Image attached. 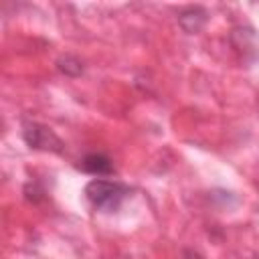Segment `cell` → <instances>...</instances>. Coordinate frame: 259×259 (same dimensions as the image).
<instances>
[{
    "mask_svg": "<svg viewBox=\"0 0 259 259\" xmlns=\"http://www.w3.org/2000/svg\"><path fill=\"white\" fill-rule=\"evenodd\" d=\"M229 38H231V45L239 53H243V57L259 59V30L251 26H239V28H233Z\"/></svg>",
    "mask_w": 259,
    "mask_h": 259,
    "instance_id": "obj_3",
    "label": "cell"
},
{
    "mask_svg": "<svg viewBox=\"0 0 259 259\" xmlns=\"http://www.w3.org/2000/svg\"><path fill=\"white\" fill-rule=\"evenodd\" d=\"M22 194H24V198L28 200V202H32V204H38L40 200H45V188L34 180H30V182H26L24 184V188H22Z\"/></svg>",
    "mask_w": 259,
    "mask_h": 259,
    "instance_id": "obj_7",
    "label": "cell"
},
{
    "mask_svg": "<svg viewBox=\"0 0 259 259\" xmlns=\"http://www.w3.org/2000/svg\"><path fill=\"white\" fill-rule=\"evenodd\" d=\"M22 140L30 150H40V152H55L61 154L63 152V140L45 123L32 121V119H24L22 121Z\"/></svg>",
    "mask_w": 259,
    "mask_h": 259,
    "instance_id": "obj_2",
    "label": "cell"
},
{
    "mask_svg": "<svg viewBox=\"0 0 259 259\" xmlns=\"http://www.w3.org/2000/svg\"><path fill=\"white\" fill-rule=\"evenodd\" d=\"M83 194H85L87 202L93 208L105 210V212H113L132 194V188L127 184H123V182H117V180L93 178V180H89L85 184Z\"/></svg>",
    "mask_w": 259,
    "mask_h": 259,
    "instance_id": "obj_1",
    "label": "cell"
},
{
    "mask_svg": "<svg viewBox=\"0 0 259 259\" xmlns=\"http://www.w3.org/2000/svg\"><path fill=\"white\" fill-rule=\"evenodd\" d=\"M208 20V12L202 6H186L178 12V24L186 34H196Z\"/></svg>",
    "mask_w": 259,
    "mask_h": 259,
    "instance_id": "obj_5",
    "label": "cell"
},
{
    "mask_svg": "<svg viewBox=\"0 0 259 259\" xmlns=\"http://www.w3.org/2000/svg\"><path fill=\"white\" fill-rule=\"evenodd\" d=\"M77 168L81 172H85V174H91V176H109V174L115 172L111 158L107 154H103V152H89V154H85L79 160Z\"/></svg>",
    "mask_w": 259,
    "mask_h": 259,
    "instance_id": "obj_4",
    "label": "cell"
},
{
    "mask_svg": "<svg viewBox=\"0 0 259 259\" xmlns=\"http://www.w3.org/2000/svg\"><path fill=\"white\" fill-rule=\"evenodd\" d=\"M57 69L65 75V77H79L83 73V63L79 57L75 55H61L57 59Z\"/></svg>",
    "mask_w": 259,
    "mask_h": 259,
    "instance_id": "obj_6",
    "label": "cell"
}]
</instances>
